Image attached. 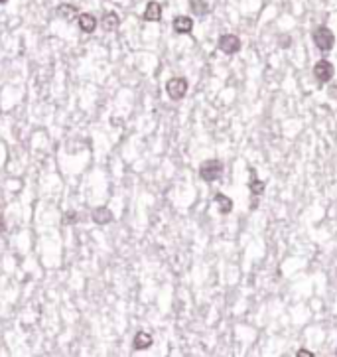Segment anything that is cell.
<instances>
[{"mask_svg": "<svg viewBox=\"0 0 337 357\" xmlns=\"http://www.w3.org/2000/svg\"><path fill=\"white\" fill-rule=\"evenodd\" d=\"M223 172H225L223 162L217 160V158H213V160H205L200 166V178L203 182H217V180H221Z\"/></svg>", "mask_w": 337, "mask_h": 357, "instance_id": "obj_1", "label": "cell"}, {"mask_svg": "<svg viewBox=\"0 0 337 357\" xmlns=\"http://www.w3.org/2000/svg\"><path fill=\"white\" fill-rule=\"evenodd\" d=\"M312 38H313L315 48L320 51H329V50H333V46H335V36H333V32H331L327 26H318V28L313 30Z\"/></svg>", "mask_w": 337, "mask_h": 357, "instance_id": "obj_2", "label": "cell"}, {"mask_svg": "<svg viewBox=\"0 0 337 357\" xmlns=\"http://www.w3.org/2000/svg\"><path fill=\"white\" fill-rule=\"evenodd\" d=\"M166 93L172 101H182L187 93V79L186 77H172L166 83Z\"/></svg>", "mask_w": 337, "mask_h": 357, "instance_id": "obj_3", "label": "cell"}, {"mask_svg": "<svg viewBox=\"0 0 337 357\" xmlns=\"http://www.w3.org/2000/svg\"><path fill=\"white\" fill-rule=\"evenodd\" d=\"M333 75H335V69H333V64H331V62L320 60L318 64L313 65V77H315V81H318L320 85L329 83V81L333 79Z\"/></svg>", "mask_w": 337, "mask_h": 357, "instance_id": "obj_4", "label": "cell"}, {"mask_svg": "<svg viewBox=\"0 0 337 357\" xmlns=\"http://www.w3.org/2000/svg\"><path fill=\"white\" fill-rule=\"evenodd\" d=\"M217 46H219V50L223 51V53H227V55H235V53L241 51V48H243V42H241V38L235 36V34H223V36L219 38V42H217Z\"/></svg>", "mask_w": 337, "mask_h": 357, "instance_id": "obj_5", "label": "cell"}, {"mask_svg": "<svg viewBox=\"0 0 337 357\" xmlns=\"http://www.w3.org/2000/svg\"><path fill=\"white\" fill-rule=\"evenodd\" d=\"M142 18L146 20V22H160L162 20V6H160V2H148L146 4V10L142 14Z\"/></svg>", "mask_w": 337, "mask_h": 357, "instance_id": "obj_6", "label": "cell"}, {"mask_svg": "<svg viewBox=\"0 0 337 357\" xmlns=\"http://www.w3.org/2000/svg\"><path fill=\"white\" fill-rule=\"evenodd\" d=\"M55 12L65 22H73V20L79 18V10H77V6H73V4H60L55 8Z\"/></svg>", "mask_w": 337, "mask_h": 357, "instance_id": "obj_7", "label": "cell"}, {"mask_svg": "<svg viewBox=\"0 0 337 357\" xmlns=\"http://www.w3.org/2000/svg\"><path fill=\"white\" fill-rule=\"evenodd\" d=\"M77 24H79V28H81L85 34H93V32H95V28H97V18H95L93 14L83 12V14H79Z\"/></svg>", "mask_w": 337, "mask_h": 357, "instance_id": "obj_8", "label": "cell"}, {"mask_svg": "<svg viewBox=\"0 0 337 357\" xmlns=\"http://www.w3.org/2000/svg\"><path fill=\"white\" fill-rule=\"evenodd\" d=\"M172 26H174L175 34H191V30H193V20H191L189 16H175Z\"/></svg>", "mask_w": 337, "mask_h": 357, "instance_id": "obj_9", "label": "cell"}, {"mask_svg": "<svg viewBox=\"0 0 337 357\" xmlns=\"http://www.w3.org/2000/svg\"><path fill=\"white\" fill-rule=\"evenodd\" d=\"M213 202H215V205H217V209H219V213H221V215H227V213H231V211H233V200H231V197H227V195H225V193H221V191H217V193H215Z\"/></svg>", "mask_w": 337, "mask_h": 357, "instance_id": "obj_10", "label": "cell"}, {"mask_svg": "<svg viewBox=\"0 0 337 357\" xmlns=\"http://www.w3.org/2000/svg\"><path fill=\"white\" fill-rule=\"evenodd\" d=\"M152 344H154V340H152V335L146 332H138L136 335H134V340H132V347H134L136 351H144V349L152 347Z\"/></svg>", "mask_w": 337, "mask_h": 357, "instance_id": "obj_11", "label": "cell"}, {"mask_svg": "<svg viewBox=\"0 0 337 357\" xmlns=\"http://www.w3.org/2000/svg\"><path fill=\"white\" fill-rule=\"evenodd\" d=\"M93 223H97V225H107V223H111L112 221V213L109 207H97V209H93Z\"/></svg>", "mask_w": 337, "mask_h": 357, "instance_id": "obj_12", "label": "cell"}, {"mask_svg": "<svg viewBox=\"0 0 337 357\" xmlns=\"http://www.w3.org/2000/svg\"><path fill=\"white\" fill-rule=\"evenodd\" d=\"M250 176H252V178H250V182H249L250 195H252L254 200H259L262 193H264V182L254 176V170H252V168H250Z\"/></svg>", "mask_w": 337, "mask_h": 357, "instance_id": "obj_13", "label": "cell"}, {"mask_svg": "<svg viewBox=\"0 0 337 357\" xmlns=\"http://www.w3.org/2000/svg\"><path fill=\"white\" fill-rule=\"evenodd\" d=\"M121 24V18H118V14L116 12H107L103 18H101V26L107 30V32H114L116 28Z\"/></svg>", "mask_w": 337, "mask_h": 357, "instance_id": "obj_14", "label": "cell"}, {"mask_svg": "<svg viewBox=\"0 0 337 357\" xmlns=\"http://www.w3.org/2000/svg\"><path fill=\"white\" fill-rule=\"evenodd\" d=\"M189 8L195 16H205L209 12V4L205 0H189Z\"/></svg>", "mask_w": 337, "mask_h": 357, "instance_id": "obj_15", "label": "cell"}, {"mask_svg": "<svg viewBox=\"0 0 337 357\" xmlns=\"http://www.w3.org/2000/svg\"><path fill=\"white\" fill-rule=\"evenodd\" d=\"M296 357H315L310 351V349H306V347H302V349H298V353H296Z\"/></svg>", "mask_w": 337, "mask_h": 357, "instance_id": "obj_16", "label": "cell"}, {"mask_svg": "<svg viewBox=\"0 0 337 357\" xmlns=\"http://www.w3.org/2000/svg\"><path fill=\"white\" fill-rule=\"evenodd\" d=\"M77 219H79V215H77L75 211H69V213L65 215V223H75Z\"/></svg>", "mask_w": 337, "mask_h": 357, "instance_id": "obj_17", "label": "cell"}, {"mask_svg": "<svg viewBox=\"0 0 337 357\" xmlns=\"http://www.w3.org/2000/svg\"><path fill=\"white\" fill-rule=\"evenodd\" d=\"M327 93H329L331 99H337V81L333 83V85H329V91H327Z\"/></svg>", "mask_w": 337, "mask_h": 357, "instance_id": "obj_18", "label": "cell"}, {"mask_svg": "<svg viewBox=\"0 0 337 357\" xmlns=\"http://www.w3.org/2000/svg\"><path fill=\"white\" fill-rule=\"evenodd\" d=\"M2 231H4V219L0 217V233H2Z\"/></svg>", "mask_w": 337, "mask_h": 357, "instance_id": "obj_19", "label": "cell"}, {"mask_svg": "<svg viewBox=\"0 0 337 357\" xmlns=\"http://www.w3.org/2000/svg\"><path fill=\"white\" fill-rule=\"evenodd\" d=\"M6 2H8V0H0V4H6Z\"/></svg>", "mask_w": 337, "mask_h": 357, "instance_id": "obj_20", "label": "cell"}, {"mask_svg": "<svg viewBox=\"0 0 337 357\" xmlns=\"http://www.w3.org/2000/svg\"><path fill=\"white\" fill-rule=\"evenodd\" d=\"M335 355H337V349H335Z\"/></svg>", "mask_w": 337, "mask_h": 357, "instance_id": "obj_21", "label": "cell"}]
</instances>
